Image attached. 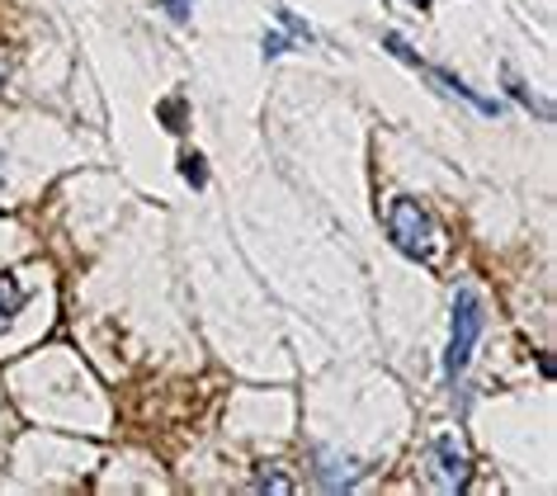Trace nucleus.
Wrapping results in <instances>:
<instances>
[{"mask_svg": "<svg viewBox=\"0 0 557 496\" xmlns=\"http://www.w3.org/2000/svg\"><path fill=\"white\" fill-rule=\"evenodd\" d=\"M416 5H421V10H425V5H430V0H416Z\"/></svg>", "mask_w": 557, "mask_h": 496, "instance_id": "obj_10", "label": "nucleus"}, {"mask_svg": "<svg viewBox=\"0 0 557 496\" xmlns=\"http://www.w3.org/2000/svg\"><path fill=\"white\" fill-rule=\"evenodd\" d=\"M317 459H322V468H317V482H322V487H331V492H341V487H355V463L350 459H341V454H317Z\"/></svg>", "mask_w": 557, "mask_h": 496, "instance_id": "obj_4", "label": "nucleus"}, {"mask_svg": "<svg viewBox=\"0 0 557 496\" xmlns=\"http://www.w3.org/2000/svg\"><path fill=\"white\" fill-rule=\"evenodd\" d=\"M185 181L194 189H203L208 185V171H203V157H185Z\"/></svg>", "mask_w": 557, "mask_h": 496, "instance_id": "obj_6", "label": "nucleus"}, {"mask_svg": "<svg viewBox=\"0 0 557 496\" xmlns=\"http://www.w3.org/2000/svg\"><path fill=\"white\" fill-rule=\"evenodd\" d=\"M387 237H393V246L401 256H416V260H425L435 251V223H430V213L416 199L387 203Z\"/></svg>", "mask_w": 557, "mask_h": 496, "instance_id": "obj_2", "label": "nucleus"}, {"mask_svg": "<svg viewBox=\"0 0 557 496\" xmlns=\"http://www.w3.org/2000/svg\"><path fill=\"white\" fill-rule=\"evenodd\" d=\"M161 5H165V15H171V20H189L194 0H161Z\"/></svg>", "mask_w": 557, "mask_h": 496, "instance_id": "obj_8", "label": "nucleus"}, {"mask_svg": "<svg viewBox=\"0 0 557 496\" xmlns=\"http://www.w3.org/2000/svg\"><path fill=\"white\" fill-rule=\"evenodd\" d=\"M24 298H29V294H24V288H20L15 274H0V331H5V326L20 317Z\"/></svg>", "mask_w": 557, "mask_h": 496, "instance_id": "obj_5", "label": "nucleus"}, {"mask_svg": "<svg viewBox=\"0 0 557 496\" xmlns=\"http://www.w3.org/2000/svg\"><path fill=\"white\" fill-rule=\"evenodd\" d=\"M430 459H435V478H440L444 492H463L468 487L472 463H468V454L458 449L454 435H435V445H430Z\"/></svg>", "mask_w": 557, "mask_h": 496, "instance_id": "obj_3", "label": "nucleus"}, {"mask_svg": "<svg viewBox=\"0 0 557 496\" xmlns=\"http://www.w3.org/2000/svg\"><path fill=\"white\" fill-rule=\"evenodd\" d=\"M256 492H294V482L278 478V473H264V478L256 482Z\"/></svg>", "mask_w": 557, "mask_h": 496, "instance_id": "obj_7", "label": "nucleus"}, {"mask_svg": "<svg viewBox=\"0 0 557 496\" xmlns=\"http://www.w3.org/2000/svg\"><path fill=\"white\" fill-rule=\"evenodd\" d=\"M482 326H486V312H482L478 288H458L454 294V322H449V350H444V374H449V383L463 379L472 350H478Z\"/></svg>", "mask_w": 557, "mask_h": 496, "instance_id": "obj_1", "label": "nucleus"}, {"mask_svg": "<svg viewBox=\"0 0 557 496\" xmlns=\"http://www.w3.org/2000/svg\"><path fill=\"white\" fill-rule=\"evenodd\" d=\"M0 185H5V157H0Z\"/></svg>", "mask_w": 557, "mask_h": 496, "instance_id": "obj_9", "label": "nucleus"}]
</instances>
